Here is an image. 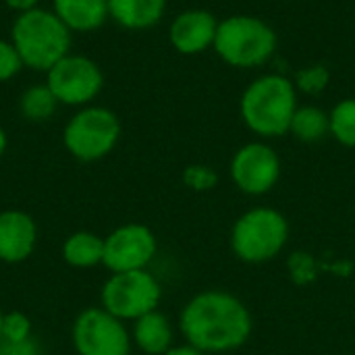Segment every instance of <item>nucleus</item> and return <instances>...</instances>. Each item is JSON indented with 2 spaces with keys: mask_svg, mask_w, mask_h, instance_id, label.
I'll return each instance as SVG.
<instances>
[{
  "mask_svg": "<svg viewBox=\"0 0 355 355\" xmlns=\"http://www.w3.org/2000/svg\"><path fill=\"white\" fill-rule=\"evenodd\" d=\"M166 0H108V17L131 31H144L162 21Z\"/></svg>",
  "mask_w": 355,
  "mask_h": 355,
  "instance_id": "16",
  "label": "nucleus"
},
{
  "mask_svg": "<svg viewBox=\"0 0 355 355\" xmlns=\"http://www.w3.org/2000/svg\"><path fill=\"white\" fill-rule=\"evenodd\" d=\"M2 320H4V312L0 310V339H2Z\"/></svg>",
  "mask_w": 355,
  "mask_h": 355,
  "instance_id": "29",
  "label": "nucleus"
},
{
  "mask_svg": "<svg viewBox=\"0 0 355 355\" xmlns=\"http://www.w3.org/2000/svg\"><path fill=\"white\" fill-rule=\"evenodd\" d=\"M289 133L304 141V144H316L322 137L331 135V125H329V112H324L322 108L308 104V106H297L293 119H291V127Z\"/></svg>",
  "mask_w": 355,
  "mask_h": 355,
  "instance_id": "18",
  "label": "nucleus"
},
{
  "mask_svg": "<svg viewBox=\"0 0 355 355\" xmlns=\"http://www.w3.org/2000/svg\"><path fill=\"white\" fill-rule=\"evenodd\" d=\"M52 10L71 33H92L110 19L108 0H52Z\"/></svg>",
  "mask_w": 355,
  "mask_h": 355,
  "instance_id": "14",
  "label": "nucleus"
},
{
  "mask_svg": "<svg viewBox=\"0 0 355 355\" xmlns=\"http://www.w3.org/2000/svg\"><path fill=\"white\" fill-rule=\"evenodd\" d=\"M289 241V220L270 206L245 210L231 227L229 245L233 256L245 264L275 260Z\"/></svg>",
  "mask_w": 355,
  "mask_h": 355,
  "instance_id": "4",
  "label": "nucleus"
},
{
  "mask_svg": "<svg viewBox=\"0 0 355 355\" xmlns=\"http://www.w3.org/2000/svg\"><path fill=\"white\" fill-rule=\"evenodd\" d=\"M71 341L77 355H129L131 331L102 306L85 308L73 322Z\"/></svg>",
  "mask_w": 355,
  "mask_h": 355,
  "instance_id": "9",
  "label": "nucleus"
},
{
  "mask_svg": "<svg viewBox=\"0 0 355 355\" xmlns=\"http://www.w3.org/2000/svg\"><path fill=\"white\" fill-rule=\"evenodd\" d=\"M121 139L119 116L98 104L77 108L62 129L64 150L79 162H98L106 158Z\"/></svg>",
  "mask_w": 355,
  "mask_h": 355,
  "instance_id": "6",
  "label": "nucleus"
},
{
  "mask_svg": "<svg viewBox=\"0 0 355 355\" xmlns=\"http://www.w3.org/2000/svg\"><path fill=\"white\" fill-rule=\"evenodd\" d=\"M183 183L191 191L206 193V191H212L218 185V173L212 166H206V164H189L183 171Z\"/></svg>",
  "mask_w": 355,
  "mask_h": 355,
  "instance_id": "22",
  "label": "nucleus"
},
{
  "mask_svg": "<svg viewBox=\"0 0 355 355\" xmlns=\"http://www.w3.org/2000/svg\"><path fill=\"white\" fill-rule=\"evenodd\" d=\"M158 241L150 227L141 223H125L104 237L102 266L110 272L146 270L156 258Z\"/></svg>",
  "mask_w": 355,
  "mask_h": 355,
  "instance_id": "11",
  "label": "nucleus"
},
{
  "mask_svg": "<svg viewBox=\"0 0 355 355\" xmlns=\"http://www.w3.org/2000/svg\"><path fill=\"white\" fill-rule=\"evenodd\" d=\"M46 85L58 104L83 108L94 104L100 96L104 87V73L94 58L69 52L46 73Z\"/></svg>",
  "mask_w": 355,
  "mask_h": 355,
  "instance_id": "8",
  "label": "nucleus"
},
{
  "mask_svg": "<svg viewBox=\"0 0 355 355\" xmlns=\"http://www.w3.org/2000/svg\"><path fill=\"white\" fill-rule=\"evenodd\" d=\"M0 355H42V347L33 337L27 341H19V343L0 339Z\"/></svg>",
  "mask_w": 355,
  "mask_h": 355,
  "instance_id": "25",
  "label": "nucleus"
},
{
  "mask_svg": "<svg viewBox=\"0 0 355 355\" xmlns=\"http://www.w3.org/2000/svg\"><path fill=\"white\" fill-rule=\"evenodd\" d=\"M21 69H25V67H23V60H21L17 48L12 46L10 40L0 37V83H6L12 77H17L21 73Z\"/></svg>",
  "mask_w": 355,
  "mask_h": 355,
  "instance_id": "24",
  "label": "nucleus"
},
{
  "mask_svg": "<svg viewBox=\"0 0 355 355\" xmlns=\"http://www.w3.org/2000/svg\"><path fill=\"white\" fill-rule=\"evenodd\" d=\"M331 135L345 148H355V98H345L329 112Z\"/></svg>",
  "mask_w": 355,
  "mask_h": 355,
  "instance_id": "20",
  "label": "nucleus"
},
{
  "mask_svg": "<svg viewBox=\"0 0 355 355\" xmlns=\"http://www.w3.org/2000/svg\"><path fill=\"white\" fill-rule=\"evenodd\" d=\"M160 300L162 287L148 268L112 272L100 291V306L123 322H135L137 318L158 310Z\"/></svg>",
  "mask_w": 355,
  "mask_h": 355,
  "instance_id": "7",
  "label": "nucleus"
},
{
  "mask_svg": "<svg viewBox=\"0 0 355 355\" xmlns=\"http://www.w3.org/2000/svg\"><path fill=\"white\" fill-rule=\"evenodd\" d=\"M12 12L21 15V12H27L31 8H37L40 6V0H2Z\"/></svg>",
  "mask_w": 355,
  "mask_h": 355,
  "instance_id": "26",
  "label": "nucleus"
},
{
  "mask_svg": "<svg viewBox=\"0 0 355 355\" xmlns=\"http://www.w3.org/2000/svg\"><path fill=\"white\" fill-rule=\"evenodd\" d=\"M185 343L202 354H229L243 347L254 331L250 308L233 293L208 289L196 293L179 314Z\"/></svg>",
  "mask_w": 355,
  "mask_h": 355,
  "instance_id": "1",
  "label": "nucleus"
},
{
  "mask_svg": "<svg viewBox=\"0 0 355 355\" xmlns=\"http://www.w3.org/2000/svg\"><path fill=\"white\" fill-rule=\"evenodd\" d=\"M277 50L275 29L252 15H231L218 21L214 52L235 69H256Z\"/></svg>",
  "mask_w": 355,
  "mask_h": 355,
  "instance_id": "5",
  "label": "nucleus"
},
{
  "mask_svg": "<svg viewBox=\"0 0 355 355\" xmlns=\"http://www.w3.org/2000/svg\"><path fill=\"white\" fill-rule=\"evenodd\" d=\"M6 146H8V137H6V131L0 127V158H2L4 152H6Z\"/></svg>",
  "mask_w": 355,
  "mask_h": 355,
  "instance_id": "28",
  "label": "nucleus"
},
{
  "mask_svg": "<svg viewBox=\"0 0 355 355\" xmlns=\"http://www.w3.org/2000/svg\"><path fill=\"white\" fill-rule=\"evenodd\" d=\"M216 29L218 21L210 10L187 8L173 19L168 27V40L179 54L196 56L208 48H214Z\"/></svg>",
  "mask_w": 355,
  "mask_h": 355,
  "instance_id": "12",
  "label": "nucleus"
},
{
  "mask_svg": "<svg viewBox=\"0 0 355 355\" xmlns=\"http://www.w3.org/2000/svg\"><path fill=\"white\" fill-rule=\"evenodd\" d=\"M33 327H31V318L23 312H6L4 320H2V341H27L31 339Z\"/></svg>",
  "mask_w": 355,
  "mask_h": 355,
  "instance_id": "23",
  "label": "nucleus"
},
{
  "mask_svg": "<svg viewBox=\"0 0 355 355\" xmlns=\"http://www.w3.org/2000/svg\"><path fill=\"white\" fill-rule=\"evenodd\" d=\"M37 245V225L23 210L0 212V262L21 264Z\"/></svg>",
  "mask_w": 355,
  "mask_h": 355,
  "instance_id": "13",
  "label": "nucleus"
},
{
  "mask_svg": "<svg viewBox=\"0 0 355 355\" xmlns=\"http://www.w3.org/2000/svg\"><path fill=\"white\" fill-rule=\"evenodd\" d=\"M104 237L92 231H75L62 243V260L71 268H94L102 264Z\"/></svg>",
  "mask_w": 355,
  "mask_h": 355,
  "instance_id": "17",
  "label": "nucleus"
},
{
  "mask_svg": "<svg viewBox=\"0 0 355 355\" xmlns=\"http://www.w3.org/2000/svg\"><path fill=\"white\" fill-rule=\"evenodd\" d=\"M12 46L23 67L48 73L62 56L71 52V31L52 8H31L15 17L10 27Z\"/></svg>",
  "mask_w": 355,
  "mask_h": 355,
  "instance_id": "3",
  "label": "nucleus"
},
{
  "mask_svg": "<svg viewBox=\"0 0 355 355\" xmlns=\"http://www.w3.org/2000/svg\"><path fill=\"white\" fill-rule=\"evenodd\" d=\"M162 355H206L202 354L200 349H196L193 345H189V343H183V345H173L166 354Z\"/></svg>",
  "mask_w": 355,
  "mask_h": 355,
  "instance_id": "27",
  "label": "nucleus"
},
{
  "mask_svg": "<svg viewBox=\"0 0 355 355\" xmlns=\"http://www.w3.org/2000/svg\"><path fill=\"white\" fill-rule=\"evenodd\" d=\"M133 345L146 355L166 354L175 345V331L166 314L154 310L133 322L131 329Z\"/></svg>",
  "mask_w": 355,
  "mask_h": 355,
  "instance_id": "15",
  "label": "nucleus"
},
{
  "mask_svg": "<svg viewBox=\"0 0 355 355\" xmlns=\"http://www.w3.org/2000/svg\"><path fill=\"white\" fill-rule=\"evenodd\" d=\"M56 108H58V102L46 83L29 85L19 98V112L23 119L31 123L48 121L56 112Z\"/></svg>",
  "mask_w": 355,
  "mask_h": 355,
  "instance_id": "19",
  "label": "nucleus"
},
{
  "mask_svg": "<svg viewBox=\"0 0 355 355\" xmlns=\"http://www.w3.org/2000/svg\"><path fill=\"white\" fill-rule=\"evenodd\" d=\"M239 110L245 127L258 137H281L289 133L291 119L297 110L295 83L277 73L262 75L245 87Z\"/></svg>",
  "mask_w": 355,
  "mask_h": 355,
  "instance_id": "2",
  "label": "nucleus"
},
{
  "mask_svg": "<svg viewBox=\"0 0 355 355\" xmlns=\"http://www.w3.org/2000/svg\"><path fill=\"white\" fill-rule=\"evenodd\" d=\"M331 81V73L324 64H314V67H306L297 73L295 77V89L310 94V96H318L327 89Z\"/></svg>",
  "mask_w": 355,
  "mask_h": 355,
  "instance_id": "21",
  "label": "nucleus"
},
{
  "mask_svg": "<svg viewBox=\"0 0 355 355\" xmlns=\"http://www.w3.org/2000/svg\"><path fill=\"white\" fill-rule=\"evenodd\" d=\"M233 185L245 196H266L281 179V158L277 150L264 141L241 146L229 164Z\"/></svg>",
  "mask_w": 355,
  "mask_h": 355,
  "instance_id": "10",
  "label": "nucleus"
}]
</instances>
